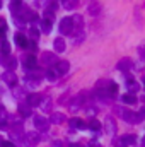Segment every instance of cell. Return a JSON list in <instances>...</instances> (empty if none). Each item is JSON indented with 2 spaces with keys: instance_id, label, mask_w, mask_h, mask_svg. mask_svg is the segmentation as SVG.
<instances>
[{
  "instance_id": "30bf717a",
  "label": "cell",
  "mask_w": 145,
  "mask_h": 147,
  "mask_svg": "<svg viewBox=\"0 0 145 147\" xmlns=\"http://www.w3.org/2000/svg\"><path fill=\"white\" fill-rule=\"evenodd\" d=\"M118 69H119V70H130V69H133V62H132L130 58H123V60L118 63Z\"/></svg>"
},
{
  "instance_id": "4316f807",
  "label": "cell",
  "mask_w": 145,
  "mask_h": 147,
  "mask_svg": "<svg viewBox=\"0 0 145 147\" xmlns=\"http://www.w3.org/2000/svg\"><path fill=\"white\" fill-rule=\"evenodd\" d=\"M72 22H73V28H75V26H79V28H80V26L84 24V22H82V17H80V16H75V17H72Z\"/></svg>"
},
{
  "instance_id": "277c9868",
  "label": "cell",
  "mask_w": 145,
  "mask_h": 147,
  "mask_svg": "<svg viewBox=\"0 0 145 147\" xmlns=\"http://www.w3.org/2000/svg\"><path fill=\"white\" fill-rule=\"evenodd\" d=\"M34 127L38 130H48V120L44 116H34Z\"/></svg>"
},
{
  "instance_id": "ac0fdd59",
  "label": "cell",
  "mask_w": 145,
  "mask_h": 147,
  "mask_svg": "<svg viewBox=\"0 0 145 147\" xmlns=\"http://www.w3.org/2000/svg\"><path fill=\"white\" fill-rule=\"evenodd\" d=\"M51 121L56 123V125H58V123H63V121H65V116H63L62 113H53V115H51Z\"/></svg>"
},
{
  "instance_id": "e575fe53",
  "label": "cell",
  "mask_w": 145,
  "mask_h": 147,
  "mask_svg": "<svg viewBox=\"0 0 145 147\" xmlns=\"http://www.w3.org/2000/svg\"><path fill=\"white\" fill-rule=\"evenodd\" d=\"M31 33H33V38H38V31H36V29H33Z\"/></svg>"
},
{
  "instance_id": "74e56055",
  "label": "cell",
  "mask_w": 145,
  "mask_h": 147,
  "mask_svg": "<svg viewBox=\"0 0 145 147\" xmlns=\"http://www.w3.org/2000/svg\"><path fill=\"white\" fill-rule=\"evenodd\" d=\"M0 9H2V0H0Z\"/></svg>"
},
{
  "instance_id": "f1b7e54d",
  "label": "cell",
  "mask_w": 145,
  "mask_h": 147,
  "mask_svg": "<svg viewBox=\"0 0 145 147\" xmlns=\"http://www.w3.org/2000/svg\"><path fill=\"white\" fill-rule=\"evenodd\" d=\"M114 146L116 147H126V144L123 142V139H116V140H114Z\"/></svg>"
},
{
  "instance_id": "f546056e",
  "label": "cell",
  "mask_w": 145,
  "mask_h": 147,
  "mask_svg": "<svg viewBox=\"0 0 145 147\" xmlns=\"http://www.w3.org/2000/svg\"><path fill=\"white\" fill-rule=\"evenodd\" d=\"M19 3H21V0H12V10H15L19 7Z\"/></svg>"
},
{
  "instance_id": "4fadbf2b",
  "label": "cell",
  "mask_w": 145,
  "mask_h": 147,
  "mask_svg": "<svg viewBox=\"0 0 145 147\" xmlns=\"http://www.w3.org/2000/svg\"><path fill=\"white\" fill-rule=\"evenodd\" d=\"M3 80H5L7 84L14 86V84L17 82V77H15V74H12V72H5L3 74Z\"/></svg>"
},
{
  "instance_id": "ba28073f",
  "label": "cell",
  "mask_w": 145,
  "mask_h": 147,
  "mask_svg": "<svg viewBox=\"0 0 145 147\" xmlns=\"http://www.w3.org/2000/svg\"><path fill=\"white\" fill-rule=\"evenodd\" d=\"M39 142V135L34 134V132H31V134H28L26 135V146L28 147H34Z\"/></svg>"
},
{
  "instance_id": "4dcf8cb0",
  "label": "cell",
  "mask_w": 145,
  "mask_h": 147,
  "mask_svg": "<svg viewBox=\"0 0 145 147\" xmlns=\"http://www.w3.org/2000/svg\"><path fill=\"white\" fill-rule=\"evenodd\" d=\"M2 147H15V146H14L12 142H9V140H3V142H2Z\"/></svg>"
},
{
  "instance_id": "8fae6325",
  "label": "cell",
  "mask_w": 145,
  "mask_h": 147,
  "mask_svg": "<svg viewBox=\"0 0 145 147\" xmlns=\"http://www.w3.org/2000/svg\"><path fill=\"white\" fill-rule=\"evenodd\" d=\"M121 101H123V105H133V103H137V96L135 94H123Z\"/></svg>"
},
{
  "instance_id": "5bb4252c",
  "label": "cell",
  "mask_w": 145,
  "mask_h": 147,
  "mask_svg": "<svg viewBox=\"0 0 145 147\" xmlns=\"http://www.w3.org/2000/svg\"><path fill=\"white\" fill-rule=\"evenodd\" d=\"M53 46H55L56 51H65V41H63L62 38H56V39L53 41Z\"/></svg>"
},
{
  "instance_id": "ffe728a7",
  "label": "cell",
  "mask_w": 145,
  "mask_h": 147,
  "mask_svg": "<svg viewBox=\"0 0 145 147\" xmlns=\"http://www.w3.org/2000/svg\"><path fill=\"white\" fill-rule=\"evenodd\" d=\"M19 113H21L22 116H29V115H31V108H29L28 105H21V106H19Z\"/></svg>"
},
{
  "instance_id": "7402d4cb",
  "label": "cell",
  "mask_w": 145,
  "mask_h": 147,
  "mask_svg": "<svg viewBox=\"0 0 145 147\" xmlns=\"http://www.w3.org/2000/svg\"><path fill=\"white\" fill-rule=\"evenodd\" d=\"M89 127H91V130H96V132H97V130L101 128V123H99L97 120H94V118H92V120L89 121Z\"/></svg>"
},
{
  "instance_id": "8d00e7d4",
  "label": "cell",
  "mask_w": 145,
  "mask_h": 147,
  "mask_svg": "<svg viewBox=\"0 0 145 147\" xmlns=\"http://www.w3.org/2000/svg\"><path fill=\"white\" fill-rule=\"evenodd\" d=\"M142 147H145V137H144V140H142V144H140Z\"/></svg>"
},
{
  "instance_id": "484cf974",
  "label": "cell",
  "mask_w": 145,
  "mask_h": 147,
  "mask_svg": "<svg viewBox=\"0 0 145 147\" xmlns=\"http://www.w3.org/2000/svg\"><path fill=\"white\" fill-rule=\"evenodd\" d=\"M5 31H7V22L3 19H0V38L5 34Z\"/></svg>"
},
{
  "instance_id": "603a6c76",
  "label": "cell",
  "mask_w": 145,
  "mask_h": 147,
  "mask_svg": "<svg viewBox=\"0 0 145 147\" xmlns=\"http://www.w3.org/2000/svg\"><path fill=\"white\" fill-rule=\"evenodd\" d=\"M116 92H118V86H116L114 82H111V84L108 86V94H111V96H114Z\"/></svg>"
},
{
  "instance_id": "83f0119b",
  "label": "cell",
  "mask_w": 145,
  "mask_h": 147,
  "mask_svg": "<svg viewBox=\"0 0 145 147\" xmlns=\"http://www.w3.org/2000/svg\"><path fill=\"white\" fill-rule=\"evenodd\" d=\"M2 51H3V53H9V51H10V45H9L7 41L2 43Z\"/></svg>"
},
{
  "instance_id": "8992f818",
  "label": "cell",
  "mask_w": 145,
  "mask_h": 147,
  "mask_svg": "<svg viewBox=\"0 0 145 147\" xmlns=\"http://www.w3.org/2000/svg\"><path fill=\"white\" fill-rule=\"evenodd\" d=\"M126 87H128V94H135V92H138V91H140V84H138L135 79H128Z\"/></svg>"
},
{
  "instance_id": "7a4b0ae2",
  "label": "cell",
  "mask_w": 145,
  "mask_h": 147,
  "mask_svg": "<svg viewBox=\"0 0 145 147\" xmlns=\"http://www.w3.org/2000/svg\"><path fill=\"white\" fill-rule=\"evenodd\" d=\"M60 33L62 34H72L73 33V22L72 17H63L60 22Z\"/></svg>"
},
{
  "instance_id": "6da1fadb",
  "label": "cell",
  "mask_w": 145,
  "mask_h": 147,
  "mask_svg": "<svg viewBox=\"0 0 145 147\" xmlns=\"http://www.w3.org/2000/svg\"><path fill=\"white\" fill-rule=\"evenodd\" d=\"M114 113H116L119 118H123L125 121H128V123H140L145 118L142 113H133V111L126 110V108H123V106H116V108H114Z\"/></svg>"
},
{
  "instance_id": "e0dca14e",
  "label": "cell",
  "mask_w": 145,
  "mask_h": 147,
  "mask_svg": "<svg viewBox=\"0 0 145 147\" xmlns=\"http://www.w3.org/2000/svg\"><path fill=\"white\" fill-rule=\"evenodd\" d=\"M121 139H123L125 144H130V146H137V142H138L137 135H125V137H121Z\"/></svg>"
},
{
  "instance_id": "d6986e66",
  "label": "cell",
  "mask_w": 145,
  "mask_h": 147,
  "mask_svg": "<svg viewBox=\"0 0 145 147\" xmlns=\"http://www.w3.org/2000/svg\"><path fill=\"white\" fill-rule=\"evenodd\" d=\"M99 12H101V5H99V3H92V5H89V14L97 16Z\"/></svg>"
},
{
  "instance_id": "836d02e7",
  "label": "cell",
  "mask_w": 145,
  "mask_h": 147,
  "mask_svg": "<svg viewBox=\"0 0 145 147\" xmlns=\"http://www.w3.org/2000/svg\"><path fill=\"white\" fill-rule=\"evenodd\" d=\"M91 147H99V144L96 140H91Z\"/></svg>"
},
{
  "instance_id": "52a82bcc",
  "label": "cell",
  "mask_w": 145,
  "mask_h": 147,
  "mask_svg": "<svg viewBox=\"0 0 145 147\" xmlns=\"http://www.w3.org/2000/svg\"><path fill=\"white\" fill-rule=\"evenodd\" d=\"M68 69H70V63H68V62H65V60L56 62V65H55V72H56V74H67V72H68Z\"/></svg>"
},
{
  "instance_id": "f35d334b",
  "label": "cell",
  "mask_w": 145,
  "mask_h": 147,
  "mask_svg": "<svg viewBox=\"0 0 145 147\" xmlns=\"http://www.w3.org/2000/svg\"><path fill=\"white\" fill-rule=\"evenodd\" d=\"M144 86H145V79H144Z\"/></svg>"
},
{
  "instance_id": "5b68a950",
  "label": "cell",
  "mask_w": 145,
  "mask_h": 147,
  "mask_svg": "<svg viewBox=\"0 0 145 147\" xmlns=\"http://www.w3.org/2000/svg\"><path fill=\"white\" fill-rule=\"evenodd\" d=\"M41 62L44 63V65H56V57L53 55V53H43L41 55Z\"/></svg>"
},
{
  "instance_id": "7c38bea8",
  "label": "cell",
  "mask_w": 145,
  "mask_h": 147,
  "mask_svg": "<svg viewBox=\"0 0 145 147\" xmlns=\"http://www.w3.org/2000/svg\"><path fill=\"white\" fill-rule=\"evenodd\" d=\"M36 65H38L36 57H33V55H29V57L24 60V67H26V69H34Z\"/></svg>"
},
{
  "instance_id": "d4e9b609",
  "label": "cell",
  "mask_w": 145,
  "mask_h": 147,
  "mask_svg": "<svg viewBox=\"0 0 145 147\" xmlns=\"http://www.w3.org/2000/svg\"><path fill=\"white\" fill-rule=\"evenodd\" d=\"M56 77H58V74L55 72V70H48L46 72V79L48 80H56Z\"/></svg>"
},
{
  "instance_id": "3957f363",
  "label": "cell",
  "mask_w": 145,
  "mask_h": 147,
  "mask_svg": "<svg viewBox=\"0 0 145 147\" xmlns=\"http://www.w3.org/2000/svg\"><path fill=\"white\" fill-rule=\"evenodd\" d=\"M104 125H106V132H108V135H114V134H116V121H114L113 116H108V118H106Z\"/></svg>"
},
{
  "instance_id": "9c48e42d",
  "label": "cell",
  "mask_w": 145,
  "mask_h": 147,
  "mask_svg": "<svg viewBox=\"0 0 145 147\" xmlns=\"http://www.w3.org/2000/svg\"><path fill=\"white\" fill-rule=\"evenodd\" d=\"M39 103H41V96L39 94H29L28 96V106L31 108V106H39Z\"/></svg>"
},
{
  "instance_id": "9a60e30c",
  "label": "cell",
  "mask_w": 145,
  "mask_h": 147,
  "mask_svg": "<svg viewBox=\"0 0 145 147\" xmlns=\"http://www.w3.org/2000/svg\"><path fill=\"white\" fill-rule=\"evenodd\" d=\"M15 43L21 48H28V38L24 36V34H15Z\"/></svg>"
},
{
  "instance_id": "2e32d148",
  "label": "cell",
  "mask_w": 145,
  "mask_h": 147,
  "mask_svg": "<svg viewBox=\"0 0 145 147\" xmlns=\"http://www.w3.org/2000/svg\"><path fill=\"white\" fill-rule=\"evenodd\" d=\"M70 127H77V128H80V130H85V128H87V123L75 118V120H70Z\"/></svg>"
},
{
  "instance_id": "1f68e13d",
  "label": "cell",
  "mask_w": 145,
  "mask_h": 147,
  "mask_svg": "<svg viewBox=\"0 0 145 147\" xmlns=\"http://www.w3.org/2000/svg\"><path fill=\"white\" fill-rule=\"evenodd\" d=\"M138 53L142 55V60H145V48H138Z\"/></svg>"
},
{
  "instance_id": "44dd1931",
  "label": "cell",
  "mask_w": 145,
  "mask_h": 147,
  "mask_svg": "<svg viewBox=\"0 0 145 147\" xmlns=\"http://www.w3.org/2000/svg\"><path fill=\"white\" fill-rule=\"evenodd\" d=\"M79 3V0H63V7L65 9H75Z\"/></svg>"
},
{
  "instance_id": "d6a6232c",
  "label": "cell",
  "mask_w": 145,
  "mask_h": 147,
  "mask_svg": "<svg viewBox=\"0 0 145 147\" xmlns=\"http://www.w3.org/2000/svg\"><path fill=\"white\" fill-rule=\"evenodd\" d=\"M51 147H62V142H60V140H55V142L51 144Z\"/></svg>"
},
{
  "instance_id": "d590c367",
  "label": "cell",
  "mask_w": 145,
  "mask_h": 147,
  "mask_svg": "<svg viewBox=\"0 0 145 147\" xmlns=\"http://www.w3.org/2000/svg\"><path fill=\"white\" fill-rule=\"evenodd\" d=\"M140 113H142V115H144V116H145V106H144V108H142V111H140Z\"/></svg>"
},
{
  "instance_id": "cb8c5ba5",
  "label": "cell",
  "mask_w": 145,
  "mask_h": 147,
  "mask_svg": "<svg viewBox=\"0 0 145 147\" xmlns=\"http://www.w3.org/2000/svg\"><path fill=\"white\" fill-rule=\"evenodd\" d=\"M41 28H43V31H44V33H50V29H51V22L44 19V21H43V24H41Z\"/></svg>"
}]
</instances>
